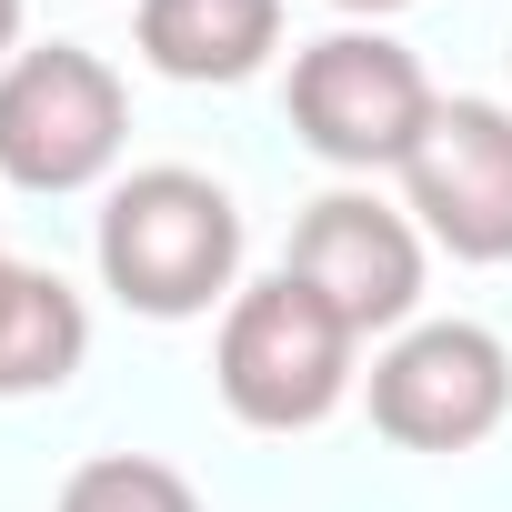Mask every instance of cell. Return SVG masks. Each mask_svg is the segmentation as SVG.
<instances>
[{
	"instance_id": "obj_1",
	"label": "cell",
	"mask_w": 512,
	"mask_h": 512,
	"mask_svg": "<svg viewBox=\"0 0 512 512\" xmlns=\"http://www.w3.org/2000/svg\"><path fill=\"white\" fill-rule=\"evenodd\" d=\"M91 262H101V292L141 322L231 312V292H241V201L191 161L121 171L101 191V221H91Z\"/></svg>"
},
{
	"instance_id": "obj_6",
	"label": "cell",
	"mask_w": 512,
	"mask_h": 512,
	"mask_svg": "<svg viewBox=\"0 0 512 512\" xmlns=\"http://www.w3.org/2000/svg\"><path fill=\"white\" fill-rule=\"evenodd\" d=\"M282 272L312 282L362 342H392L422 322V272H432V241L402 201H382L372 181H342L322 201H302L292 221V251H282Z\"/></svg>"
},
{
	"instance_id": "obj_13",
	"label": "cell",
	"mask_w": 512,
	"mask_h": 512,
	"mask_svg": "<svg viewBox=\"0 0 512 512\" xmlns=\"http://www.w3.org/2000/svg\"><path fill=\"white\" fill-rule=\"evenodd\" d=\"M502 61H512V51H502Z\"/></svg>"
},
{
	"instance_id": "obj_9",
	"label": "cell",
	"mask_w": 512,
	"mask_h": 512,
	"mask_svg": "<svg viewBox=\"0 0 512 512\" xmlns=\"http://www.w3.org/2000/svg\"><path fill=\"white\" fill-rule=\"evenodd\" d=\"M81 362H91V302H81L61 272L0 251V402L61 392Z\"/></svg>"
},
{
	"instance_id": "obj_8",
	"label": "cell",
	"mask_w": 512,
	"mask_h": 512,
	"mask_svg": "<svg viewBox=\"0 0 512 512\" xmlns=\"http://www.w3.org/2000/svg\"><path fill=\"white\" fill-rule=\"evenodd\" d=\"M131 41H141V61L161 81L231 91V81H251L282 51V0H141Z\"/></svg>"
},
{
	"instance_id": "obj_12",
	"label": "cell",
	"mask_w": 512,
	"mask_h": 512,
	"mask_svg": "<svg viewBox=\"0 0 512 512\" xmlns=\"http://www.w3.org/2000/svg\"><path fill=\"white\" fill-rule=\"evenodd\" d=\"M21 61V0H0V71Z\"/></svg>"
},
{
	"instance_id": "obj_4",
	"label": "cell",
	"mask_w": 512,
	"mask_h": 512,
	"mask_svg": "<svg viewBox=\"0 0 512 512\" xmlns=\"http://www.w3.org/2000/svg\"><path fill=\"white\" fill-rule=\"evenodd\" d=\"M121 141H131V91L101 51L41 41L0 71V181L11 191L71 201L121 171Z\"/></svg>"
},
{
	"instance_id": "obj_2",
	"label": "cell",
	"mask_w": 512,
	"mask_h": 512,
	"mask_svg": "<svg viewBox=\"0 0 512 512\" xmlns=\"http://www.w3.org/2000/svg\"><path fill=\"white\" fill-rule=\"evenodd\" d=\"M211 382H221L231 422H251V432H312L352 402L362 332L292 272L241 282L221 312V342H211Z\"/></svg>"
},
{
	"instance_id": "obj_3",
	"label": "cell",
	"mask_w": 512,
	"mask_h": 512,
	"mask_svg": "<svg viewBox=\"0 0 512 512\" xmlns=\"http://www.w3.org/2000/svg\"><path fill=\"white\" fill-rule=\"evenodd\" d=\"M282 111H292V131H302V151H312V161H332V171L372 181V171H402V161L422 151V131H432L442 91H432V71H422L392 31L342 21V31H322V41H302V51H292Z\"/></svg>"
},
{
	"instance_id": "obj_11",
	"label": "cell",
	"mask_w": 512,
	"mask_h": 512,
	"mask_svg": "<svg viewBox=\"0 0 512 512\" xmlns=\"http://www.w3.org/2000/svg\"><path fill=\"white\" fill-rule=\"evenodd\" d=\"M332 11H342V21H362V31H382L392 11H412V0H332Z\"/></svg>"
},
{
	"instance_id": "obj_5",
	"label": "cell",
	"mask_w": 512,
	"mask_h": 512,
	"mask_svg": "<svg viewBox=\"0 0 512 512\" xmlns=\"http://www.w3.org/2000/svg\"><path fill=\"white\" fill-rule=\"evenodd\" d=\"M362 402H372V432L402 452H482L512 422V352L492 322H462V312L412 322L372 352Z\"/></svg>"
},
{
	"instance_id": "obj_10",
	"label": "cell",
	"mask_w": 512,
	"mask_h": 512,
	"mask_svg": "<svg viewBox=\"0 0 512 512\" xmlns=\"http://www.w3.org/2000/svg\"><path fill=\"white\" fill-rule=\"evenodd\" d=\"M51 512H201V492H191L171 462H151V452H91V462L61 482Z\"/></svg>"
},
{
	"instance_id": "obj_7",
	"label": "cell",
	"mask_w": 512,
	"mask_h": 512,
	"mask_svg": "<svg viewBox=\"0 0 512 512\" xmlns=\"http://www.w3.org/2000/svg\"><path fill=\"white\" fill-rule=\"evenodd\" d=\"M402 211L422 221L432 251L492 272L512 262V101H442L422 151L402 161Z\"/></svg>"
}]
</instances>
